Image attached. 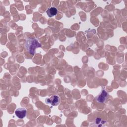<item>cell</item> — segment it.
Instances as JSON below:
<instances>
[{
    "label": "cell",
    "mask_w": 127,
    "mask_h": 127,
    "mask_svg": "<svg viewBox=\"0 0 127 127\" xmlns=\"http://www.w3.org/2000/svg\"><path fill=\"white\" fill-rule=\"evenodd\" d=\"M41 44L36 39L28 38L25 40V47L26 49L31 55H33L35 54V50L39 47H41Z\"/></svg>",
    "instance_id": "1"
},
{
    "label": "cell",
    "mask_w": 127,
    "mask_h": 127,
    "mask_svg": "<svg viewBox=\"0 0 127 127\" xmlns=\"http://www.w3.org/2000/svg\"><path fill=\"white\" fill-rule=\"evenodd\" d=\"M15 115L19 119H23L27 114V110L24 108H19L17 109L15 111Z\"/></svg>",
    "instance_id": "4"
},
{
    "label": "cell",
    "mask_w": 127,
    "mask_h": 127,
    "mask_svg": "<svg viewBox=\"0 0 127 127\" xmlns=\"http://www.w3.org/2000/svg\"><path fill=\"white\" fill-rule=\"evenodd\" d=\"M45 101L47 104H50L53 106H56L60 103V98L57 95H53L49 98H47Z\"/></svg>",
    "instance_id": "2"
},
{
    "label": "cell",
    "mask_w": 127,
    "mask_h": 127,
    "mask_svg": "<svg viewBox=\"0 0 127 127\" xmlns=\"http://www.w3.org/2000/svg\"><path fill=\"white\" fill-rule=\"evenodd\" d=\"M46 13L49 17H51L57 14L58 9L55 7H51L47 10Z\"/></svg>",
    "instance_id": "5"
},
{
    "label": "cell",
    "mask_w": 127,
    "mask_h": 127,
    "mask_svg": "<svg viewBox=\"0 0 127 127\" xmlns=\"http://www.w3.org/2000/svg\"><path fill=\"white\" fill-rule=\"evenodd\" d=\"M109 93L105 90L103 89L96 98V101L101 103H104L109 97Z\"/></svg>",
    "instance_id": "3"
}]
</instances>
